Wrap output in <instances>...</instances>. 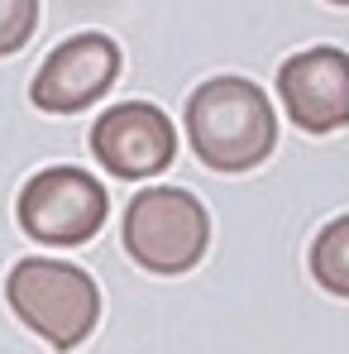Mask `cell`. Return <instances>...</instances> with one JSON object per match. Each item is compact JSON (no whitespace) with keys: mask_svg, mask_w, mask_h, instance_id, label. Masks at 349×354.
<instances>
[{"mask_svg":"<svg viewBox=\"0 0 349 354\" xmlns=\"http://www.w3.org/2000/svg\"><path fill=\"white\" fill-rule=\"evenodd\" d=\"M187 139L211 173H249L278 144V115L249 77H211L187 101Z\"/></svg>","mask_w":349,"mask_h":354,"instance_id":"1","label":"cell"},{"mask_svg":"<svg viewBox=\"0 0 349 354\" xmlns=\"http://www.w3.org/2000/svg\"><path fill=\"white\" fill-rule=\"evenodd\" d=\"M5 301L53 350H77L101 321L96 278L67 259H19L5 278Z\"/></svg>","mask_w":349,"mask_h":354,"instance_id":"2","label":"cell"},{"mask_svg":"<svg viewBox=\"0 0 349 354\" xmlns=\"http://www.w3.org/2000/svg\"><path fill=\"white\" fill-rule=\"evenodd\" d=\"M211 244V216L187 187H144L124 211V249L149 273H187Z\"/></svg>","mask_w":349,"mask_h":354,"instance_id":"3","label":"cell"},{"mask_svg":"<svg viewBox=\"0 0 349 354\" xmlns=\"http://www.w3.org/2000/svg\"><path fill=\"white\" fill-rule=\"evenodd\" d=\"M106 216H111L106 187L82 168H44L19 192V230L53 249L86 244L106 225Z\"/></svg>","mask_w":349,"mask_h":354,"instance_id":"4","label":"cell"},{"mask_svg":"<svg viewBox=\"0 0 349 354\" xmlns=\"http://www.w3.org/2000/svg\"><path fill=\"white\" fill-rule=\"evenodd\" d=\"M91 153L111 177H158L177 158V129L149 101H120L96 120Z\"/></svg>","mask_w":349,"mask_h":354,"instance_id":"5","label":"cell"},{"mask_svg":"<svg viewBox=\"0 0 349 354\" xmlns=\"http://www.w3.org/2000/svg\"><path fill=\"white\" fill-rule=\"evenodd\" d=\"M115 77H120L115 39L111 34H77L44 58L34 86H29V101L48 115H72V111H86L91 101H101Z\"/></svg>","mask_w":349,"mask_h":354,"instance_id":"6","label":"cell"},{"mask_svg":"<svg viewBox=\"0 0 349 354\" xmlns=\"http://www.w3.org/2000/svg\"><path fill=\"white\" fill-rule=\"evenodd\" d=\"M278 96L287 120L306 134H335L349 124V53L340 48H306L283 62Z\"/></svg>","mask_w":349,"mask_h":354,"instance_id":"7","label":"cell"},{"mask_svg":"<svg viewBox=\"0 0 349 354\" xmlns=\"http://www.w3.org/2000/svg\"><path fill=\"white\" fill-rule=\"evenodd\" d=\"M311 278L335 297H349V216H335L311 244Z\"/></svg>","mask_w":349,"mask_h":354,"instance_id":"8","label":"cell"},{"mask_svg":"<svg viewBox=\"0 0 349 354\" xmlns=\"http://www.w3.org/2000/svg\"><path fill=\"white\" fill-rule=\"evenodd\" d=\"M39 29V0H0V58L19 53Z\"/></svg>","mask_w":349,"mask_h":354,"instance_id":"9","label":"cell"},{"mask_svg":"<svg viewBox=\"0 0 349 354\" xmlns=\"http://www.w3.org/2000/svg\"><path fill=\"white\" fill-rule=\"evenodd\" d=\"M330 5H349V0H330Z\"/></svg>","mask_w":349,"mask_h":354,"instance_id":"10","label":"cell"}]
</instances>
